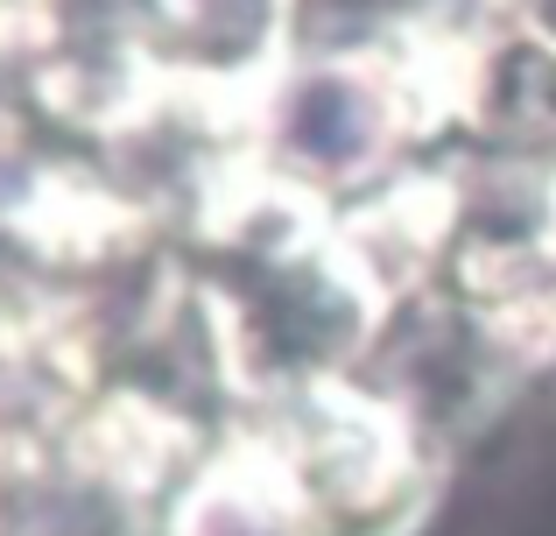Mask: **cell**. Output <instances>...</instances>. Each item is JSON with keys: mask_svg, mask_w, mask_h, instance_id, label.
Listing matches in <instances>:
<instances>
[{"mask_svg": "<svg viewBox=\"0 0 556 536\" xmlns=\"http://www.w3.org/2000/svg\"><path fill=\"white\" fill-rule=\"evenodd\" d=\"M0 234L42 269H121L149 240V212L92 170H36L14 184Z\"/></svg>", "mask_w": 556, "mask_h": 536, "instance_id": "7", "label": "cell"}, {"mask_svg": "<svg viewBox=\"0 0 556 536\" xmlns=\"http://www.w3.org/2000/svg\"><path fill=\"white\" fill-rule=\"evenodd\" d=\"M325 191L303 184L296 170H282L268 149H247L212 163V177L198 184V234L212 248H232L247 262L268 269H311L331 240Z\"/></svg>", "mask_w": 556, "mask_h": 536, "instance_id": "5", "label": "cell"}, {"mask_svg": "<svg viewBox=\"0 0 556 536\" xmlns=\"http://www.w3.org/2000/svg\"><path fill=\"white\" fill-rule=\"evenodd\" d=\"M56 50V0H0V57Z\"/></svg>", "mask_w": 556, "mask_h": 536, "instance_id": "9", "label": "cell"}, {"mask_svg": "<svg viewBox=\"0 0 556 536\" xmlns=\"http://www.w3.org/2000/svg\"><path fill=\"white\" fill-rule=\"evenodd\" d=\"M275 445L289 452V466L303 473V487L317 495V509L339 523H374L394 515L408 487H422L416 473V424L394 396L353 382L339 367H311L289 388H275Z\"/></svg>", "mask_w": 556, "mask_h": 536, "instance_id": "1", "label": "cell"}, {"mask_svg": "<svg viewBox=\"0 0 556 536\" xmlns=\"http://www.w3.org/2000/svg\"><path fill=\"white\" fill-rule=\"evenodd\" d=\"M535 234H543V248L556 254V177L543 184V205H535Z\"/></svg>", "mask_w": 556, "mask_h": 536, "instance_id": "11", "label": "cell"}, {"mask_svg": "<svg viewBox=\"0 0 556 536\" xmlns=\"http://www.w3.org/2000/svg\"><path fill=\"white\" fill-rule=\"evenodd\" d=\"M515 22H521V36H535L556 57V0H515Z\"/></svg>", "mask_w": 556, "mask_h": 536, "instance_id": "10", "label": "cell"}, {"mask_svg": "<svg viewBox=\"0 0 556 536\" xmlns=\"http://www.w3.org/2000/svg\"><path fill=\"white\" fill-rule=\"evenodd\" d=\"M296 0H155V28L169 36L184 78L275 92L282 85V42Z\"/></svg>", "mask_w": 556, "mask_h": 536, "instance_id": "8", "label": "cell"}, {"mask_svg": "<svg viewBox=\"0 0 556 536\" xmlns=\"http://www.w3.org/2000/svg\"><path fill=\"white\" fill-rule=\"evenodd\" d=\"M317 529H325V509L268 431L218 445L184 481L163 523V536H317Z\"/></svg>", "mask_w": 556, "mask_h": 536, "instance_id": "6", "label": "cell"}, {"mask_svg": "<svg viewBox=\"0 0 556 536\" xmlns=\"http://www.w3.org/2000/svg\"><path fill=\"white\" fill-rule=\"evenodd\" d=\"M458 220H465L458 177H444V170H408V177H394L388 191H374L367 205H353L331 226L317 269H325V283L339 289L367 325H380L402 297L422 289V275L444 262V248L458 240Z\"/></svg>", "mask_w": 556, "mask_h": 536, "instance_id": "3", "label": "cell"}, {"mask_svg": "<svg viewBox=\"0 0 556 536\" xmlns=\"http://www.w3.org/2000/svg\"><path fill=\"white\" fill-rule=\"evenodd\" d=\"M64 438V481L106 501H155L184 495V481L204 466L198 459V424L163 402L155 388H99L78 416L56 424Z\"/></svg>", "mask_w": 556, "mask_h": 536, "instance_id": "4", "label": "cell"}, {"mask_svg": "<svg viewBox=\"0 0 556 536\" xmlns=\"http://www.w3.org/2000/svg\"><path fill=\"white\" fill-rule=\"evenodd\" d=\"M416 135L408 92L388 50L317 57L303 71H282L268 99L261 149L303 184H359Z\"/></svg>", "mask_w": 556, "mask_h": 536, "instance_id": "2", "label": "cell"}]
</instances>
